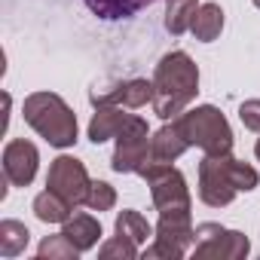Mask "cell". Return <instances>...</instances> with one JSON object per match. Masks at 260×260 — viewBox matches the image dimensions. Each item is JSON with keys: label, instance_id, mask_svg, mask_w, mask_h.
Returning a JSON list of instances; mask_svg holds the SVG:
<instances>
[{"label": "cell", "instance_id": "26", "mask_svg": "<svg viewBox=\"0 0 260 260\" xmlns=\"http://www.w3.org/2000/svg\"><path fill=\"white\" fill-rule=\"evenodd\" d=\"M251 4H254V7H257V10H260V0H251Z\"/></svg>", "mask_w": 260, "mask_h": 260}, {"label": "cell", "instance_id": "9", "mask_svg": "<svg viewBox=\"0 0 260 260\" xmlns=\"http://www.w3.org/2000/svg\"><path fill=\"white\" fill-rule=\"evenodd\" d=\"M46 187L55 190L61 199H68V202L77 208V205H86V196H89L92 181H89V172H86V166H83L80 159H74V156H58V159H52V166H49Z\"/></svg>", "mask_w": 260, "mask_h": 260}, {"label": "cell", "instance_id": "19", "mask_svg": "<svg viewBox=\"0 0 260 260\" xmlns=\"http://www.w3.org/2000/svg\"><path fill=\"white\" fill-rule=\"evenodd\" d=\"M156 230L147 223V217H141L138 211L132 208H125L119 217H116V236H125L128 242H135V245H144Z\"/></svg>", "mask_w": 260, "mask_h": 260}, {"label": "cell", "instance_id": "8", "mask_svg": "<svg viewBox=\"0 0 260 260\" xmlns=\"http://www.w3.org/2000/svg\"><path fill=\"white\" fill-rule=\"evenodd\" d=\"M150 156V141H147V119L135 116L122 125V132L116 135V150H113V172L119 175H132V172H141V166L147 162Z\"/></svg>", "mask_w": 260, "mask_h": 260}, {"label": "cell", "instance_id": "10", "mask_svg": "<svg viewBox=\"0 0 260 260\" xmlns=\"http://www.w3.org/2000/svg\"><path fill=\"white\" fill-rule=\"evenodd\" d=\"M37 166H40V153L31 141L16 138L4 147V178L13 187H28L37 175Z\"/></svg>", "mask_w": 260, "mask_h": 260}, {"label": "cell", "instance_id": "15", "mask_svg": "<svg viewBox=\"0 0 260 260\" xmlns=\"http://www.w3.org/2000/svg\"><path fill=\"white\" fill-rule=\"evenodd\" d=\"M190 31H193V37L202 40V43L217 40L220 31H223V10H220L217 4H202V7L196 10V16H193Z\"/></svg>", "mask_w": 260, "mask_h": 260}, {"label": "cell", "instance_id": "24", "mask_svg": "<svg viewBox=\"0 0 260 260\" xmlns=\"http://www.w3.org/2000/svg\"><path fill=\"white\" fill-rule=\"evenodd\" d=\"M239 119H242V125H245V128H251V132H257V135H260V98L245 101V104L239 107Z\"/></svg>", "mask_w": 260, "mask_h": 260}, {"label": "cell", "instance_id": "25", "mask_svg": "<svg viewBox=\"0 0 260 260\" xmlns=\"http://www.w3.org/2000/svg\"><path fill=\"white\" fill-rule=\"evenodd\" d=\"M254 153H257V159H260V138H257V144H254Z\"/></svg>", "mask_w": 260, "mask_h": 260}, {"label": "cell", "instance_id": "1", "mask_svg": "<svg viewBox=\"0 0 260 260\" xmlns=\"http://www.w3.org/2000/svg\"><path fill=\"white\" fill-rule=\"evenodd\" d=\"M199 92V68L187 52H169L153 71V113L159 119H175Z\"/></svg>", "mask_w": 260, "mask_h": 260}, {"label": "cell", "instance_id": "5", "mask_svg": "<svg viewBox=\"0 0 260 260\" xmlns=\"http://www.w3.org/2000/svg\"><path fill=\"white\" fill-rule=\"evenodd\" d=\"M153 196V205L159 214H190V190L184 175L172 162H144L138 172Z\"/></svg>", "mask_w": 260, "mask_h": 260}, {"label": "cell", "instance_id": "7", "mask_svg": "<svg viewBox=\"0 0 260 260\" xmlns=\"http://www.w3.org/2000/svg\"><path fill=\"white\" fill-rule=\"evenodd\" d=\"M196 245V230L190 223V214H159L153 245L144 251V257H166V260H181L187 248Z\"/></svg>", "mask_w": 260, "mask_h": 260}, {"label": "cell", "instance_id": "16", "mask_svg": "<svg viewBox=\"0 0 260 260\" xmlns=\"http://www.w3.org/2000/svg\"><path fill=\"white\" fill-rule=\"evenodd\" d=\"M71 211H74V205L68 202V199H61L55 190H43L37 199H34V214H37V220H43V223H64L68 217H71Z\"/></svg>", "mask_w": 260, "mask_h": 260}, {"label": "cell", "instance_id": "18", "mask_svg": "<svg viewBox=\"0 0 260 260\" xmlns=\"http://www.w3.org/2000/svg\"><path fill=\"white\" fill-rule=\"evenodd\" d=\"M196 10H199V0H169V10H166V31H169L172 37H181L184 31H190Z\"/></svg>", "mask_w": 260, "mask_h": 260}, {"label": "cell", "instance_id": "4", "mask_svg": "<svg viewBox=\"0 0 260 260\" xmlns=\"http://www.w3.org/2000/svg\"><path fill=\"white\" fill-rule=\"evenodd\" d=\"M175 122L184 132V138L190 141V147H199L208 156H220V153L233 150V128H230L226 116L211 104L184 110L181 116H175Z\"/></svg>", "mask_w": 260, "mask_h": 260}, {"label": "cell", "instance_id": "22", "mask_svg": "<svg viewBox=\"0 0 260 260\" xmlns=\"http://www.w3.org/2000/svg\"><path fill=\"white\" fill-rule=\"evenodd\" d=\"M86 205L92 211H110L116 205V190L107 184V181H92L89 187V196H86Z\"/></svg>", "mask_w": 260, "mask_h": 260}, {"label": "cell", "instance_id": "13", "mask_svg": "<svg viewBox=\"0 0 260 260\" xmlns=\"http://www.w3.org/2000/svg\"><path fill=\"white\" fill-rule=\"evenodd\" d=\"M128 107H119V104H104V107H95V116L89 122V141L101 144L107 138H116L122 132V125L132 119V113H125Z\"/></svg>", "mask_w": 260, "mask_h": 260}, {"label": "cell", "instance_id": "14", "mask_svg": "<svg viewBox=\"0 0 260 260\" xmlns=\"http://www.w3.org/2000/svg\"><path fill=\"white\" fill-rule=\"evenodd\" d=\"M61 233L77 245V251H89V248H95L98 239H101V223H98L92 214H71V217L64 220V230H61Z\"/></svg>", "mask_w": 260, "mask_h": 260}, {"label": "cell", "instance_id": "12", "mask_svg": "<svg viewBox=\"0 0 260 260\" xmlns=\"http://www.w3.org/2000/svg\"><path fill=\"white\" fill-rule=\"evenodd\" d=\"M187 150H190V141L184 138V132L178 128V122L172 119L169 125H162L159 132L150 138V156H147V162H175Z\"/></svg>", "mask_w": 260, "mask_h": 260}, {"label": "cell", "instance_id": "21", "mask_svg": "<svg viewBox=\"0 0 260 260\" xmlns=\"http://www.w3.org/2000/svg\"><path fill=\"white\" fill-rule=\"evenodd\" d=\"M77 254H80L77 245H74L64 233L43 239L40 248H37V257H40V260H77Z\"/></svg>", "mask_w": 260, "mask_h": 260}, {"label": "cell", "instance_id": "17", "mask_svg": "<svg viewBox=\"0 0 260 260\" xmlns=\"http://www.w3.org/2000/svg\"><path fill=\"white\" fill-rule=\"evenodd\" d=\"M98 19H128L138 10L150 7L153 0H83Z\"/></svg>", "mask_w": 260, "mask_h": 260}, {"label": "cell", "instance_id": "3", "mask_svg": "<svg viewBox=\"0 0 260 260\" xmlns=\"http://www.w3.org/2000/svg\"><path fill=\"white\" fill-rule=\"evenodd\" d=\"M25 122L52 147H74L77 141V113L55 92H34L22 104Z\"/></svg>", "mask_w": 260, "mask_h": 260}, {"label": "cell", "instance_id": "2", "mask_svg": "<svg viewBox=\"0 0 260 260\" xmlns=\"http://www.w3.org/2000/svg\"><path fill=\"white\" fill-rule=\"evenodd\" d=\"M260 184V175L254 166L220 153L208 156L199 162V199L211 208H223L236 199V193H248Z\"/></svg>", "mask_w": 260, "mask_h": 260}, {"label": "cell", "instance_id": "6", "mask_svg": "<svg viewBox=\"0 0 260 260\" xmlns=\"http://www.w3.org/2000/svg\"><path fill=\"white\" fill-rule=\"evenodd\" d=\"M248 251H251V242L245 233L226 230L220 223L196 226V245H193L196 260H242L248 257Z\"/></svg>", "mask_w": 260, "mask_h": 260}, {"label": "cell", "instance_id": "23", "mask_svg": "<svg viewBox=\"0 0 260 260\" xmlns=\"http://www.w3.org/2000/svg\"><path fill=\"white\" fill-rule=\"evenodd\" d=\"M104 260H110V257H119V260H135L138 257V245L135 242H128L125 236H113L110 242H104L101 245V251H98Z\"/></svg>", "mask_w": 260, "mask_h": 260}, {"label": "cell", "instance_id": "20", "mask_svg": "<svg viewBox=\"0 0 260 260\" xmlns=\"http://www.w3.org/2000/svg\"><path fill=\"white\" fill-rule=\"evenodd\" d=\"M28 226L19 220H0V254L4 257H19L28 248Z\"/></svg>", "mask_w": 260, "mask_h": 260}, {"label": "cell", "instance_id": "11", "mask_svg": "<svg viewBox=\"0 0 260 260\" xmlns=\"http://www.w3.org/2000/svg\"><path fill=\"white\" fill-rule=\"evenodd\" d=\"M89 101L95 107H104V104H119V107H128V110H138L144 107L147 101H153V80H125L119 86H113L110 92H92Z\"/></svg>", "mask_w": 260, "mask_h": 260}]
</instances>
